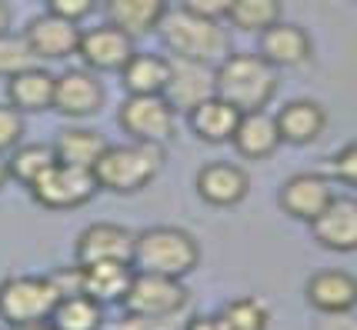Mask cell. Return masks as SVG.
Segmentation results:
<instances>
[{"label":"cell","mask_w":357,"mask_h":330,"mask_svg":"<svg viewBox=\"0 0 357 330\" xmlns=\"http://www.w3.org/2000/svg\"><path fill=\"white\" fill-rule=\"evenodd\" d=\"M160 44L167 47L171 57H184V61H204L218 67L224 57H231V33L220 27V20L190 14L184 7L167 10V17L160 20Z\"/></svg>","instance_id":"1"},{"label":"cell","mask_w":357,"mask_h":330,"mask_svg":"<svg viewBox=\"0 0 357 330\" xmlns=\"http://www.w3.org/2000/svg\"><path fill=\"white\" fill-rule=\"evenodd\" d=\"M278 94V67L261 54H231L218 63V97L250 113L264 110Z\"/></svg>","instance_id":"2"},{"label":"cell","mask_w":357,"mask_h":330,"mask_svg":"<svg viewBox=\"0 0 357 330\" xmlns=\"http://www.w3.org/2000/svg\"><path fill=\"white\" fill-rule=\"evenodd\" d=\"M201 264V247L194 234L181 227H147L137 234L134 244V270L137 274H160L184 281Z\"/></svg>","instance_id":"3"},{"label":"cell","mask_w":357,"mask_h":330,"mask_svg":"<svg viewBox=\"0 0 357 330\" xmlns=\"http://www.w3.org/2000/svg\"><path fill=\"white\" fill-rule=\"evenodd\" d=\"M164 167V147L160 143H117L107 147L104 157L97 160L93 177L97 187L107 194H140L144 187L154 184V177Z\"/></svg>","instance_id":"4"},{"label":"cell","mask_w":357,"mask_h":330,"mask_svg":"<svg viewBox=\"0 0 357 330\" xmlns=\"http://www.w3.org/2000/svg\"><path fill=\"white\" fill-rule=\"evenodd\" d=\"M57 300H61V294L50 277L17 274V277H7L0 283V320L10 330L37 324V320H50Z\"/></svg>","instance_id":"5"},{"label":"cell","mask_w":357,"mask_h":330,"mask_svg":"<svg viewBox=\"0 0 357 330\" xmlns=\"http://www.w3.org/2000/svg\"><path fill=\"white\" fill-rule=\"evenodd\" d=\"M117 124L130 141L164 147L174 137L177 110L167 104L164 94H127V100L117 110Z\"/></svg>","instance_id":"6"},{"label":"cell","mask_w":357,"mask_h":330,"mask_svg":"<svg viewBox=\"0 0 357 330\" xmlns=\"http://www.w3.org/2000/svg\"><path fill=\"white\" fill-rule=\"evenodd\" d=\"M97 177L93 171L84 167H70V164H54L50 171L31 187V197L44 210H77V207L91 204L97 197Z\"/></svg>","instance_id":"7"},{"label":"cell","mask_w":357,"mask_h":330,"mask_svg":"<svg viewBox=\"0 0 357 330\" xmlns=\"http://www.w3.org/2000/svg\"><path fill=\"white\" fill-rule=\"evenodd\" d=\"M127 314H147V317H171L184 314L190 307V290L184 281L160 277V274H134V283L124 297Z\"/></svg>","instance_id":"8"},{"label":"cell","mask_w":357,"mask_h":330,"mask_svg":"<svg viewBox=\"0 0 357 330\" xmlns=\"http://www.w3.org/2000/svg\"><path fill=\"white\" fill-rule=\"evenodd\" d=\"M164 97L177 113H190L197 104L218 97V67L204 61L171 57V80H167Z\"/></svg>","instance_id":"9"},{"label":"cell","mask_w":357,"mask_h":330,"mask_svg":"<svg viewBox=\"0 0 357 330\" xmlns=\"http://www.w3.org/2000/svg\"><path fill=\"white\" fill-rule=\"evenodd\" d=\"M134 54H137L134 37L124 33L121 27H114V24H100V27H91V31L80 33L77 57L93 74H121Z\"/></svg>","instance_id":"10"},{"label":"cell","mask_w":357,"mask_h":330,"mask_svg":"<svg viewBox=\"0 0 357 330\" xmlns=\"http://www.w3.org/2000/svg\"><path fill=\"white\" fill-rule=\"evenodd\" d=\"M134 244H137V234L130 227L100 220V223H91L77 234L74 257H77V264H104V260L134 264Z\"/></svg>","instance_id":"11"},{"label":"cell","mask_w":357,"mask_h":330,"mask_svg":"<svg viewBox=\"0 0 357 330\" xmlns=\"http://www.w3.org/2000/svg\"><path fill=\"white\" fill-rule=\"evenodd\" d=\"M80 27L74 20H63L57 14H37L24 27V40H27V47L37 61H67V57H74L80 47Z\"/></svg>","instance_id":"12"},{"label":"cell","mask_w":357,"mask_h":330,"mask_svg":"<svg viewBox=\"0 0 357 330\" xmlns=\"http://www.w3.org/2000/svg\"><path fill=\"white\" fill-rule=\"evenodd\" d=\"M107 100V91L100 77L87 70V67H77V70H63L57 77V87H54V110L63 113V117H74V120H84V117H93L100 113Z\"/></svg>","instance_id":"13"},{"label":"cell","mask_w":357,"mask_h":330,"mask_svg":"<svg viewBox=\"0 0 357 330\" xmlns=\"http://www.w3.org/2000/svg\"><path fill=\"white\" fill-rule=\"evenodd\" d=\"M334 201V187L324 173H294L278 190V204L287 217L314 223L324 214V207Z\"/></svg>","instance_id":"14"},{"label":"cell","mask_w":357,"mask_h":330,"mask_svg":"<svg viewBox=\"0 0 357 330\" xmlns=\"http://www.w3.org/2000/svg\"><path fill=\"white\" fill-rule=\"evenodd\" d=\"M197 197L211 207H237L250 190V177L244 167L227 164V160H214V164H204L197 171Z\"/></svg>","instance_id":"15"},{"label":"cell","mask_w":357,"mask_h":330,"mask_svg":"<svg viewBox=\"0 0 357 330\" xmlns=\"http://www.w3.org/2000/svg\"><path fill=\"white\" fill-rule=\"evenodd\" d=\"M314 240L334 253L357 251V201L354 197H334L324 207V214L311 223Z\"/></svg>","instance_id":"16"},{"label":"cell","mask_w":357,"mask_h":330,"mask_svg":"<svg viewBox=\"0 0 357 330\" xmlns=\"http://www.w3.org/2000/svg\"><path fill=\"white\" fill-rule=\"evenodd\" d=\"M304 297L317 314H351L357 307V277L347 270H317L304 287Z\"/></svg>","instance_id":"17"},{"label":"cell","mask_w":357,"mask_h":330,"mask_svg":"<svg viewBox=\"0 0 357 330\" xmlns=\"http://www.w3.org/2000/svg\"><path fill=\"white\" fill-rule=\"evenodd\" d=\"M257 54H261L267 63H274L278 70L280 67H301V63L311 61V54H314L311 33L304 31V27H297V24L278 20L274 27H267V31L261 33Z\"/></svg>","instance_id":"18"},{"label":"cell","mask_w":357,"mask_h":330,"mask_svg":"<svg viewBox=\"0 0 357 330\" xmlns=\"http://www.w3.org/2000/svg\"><path fill=\"white\" fill-rule=\"evenodd\" d=\"M107 24L121 27L124 33H130L134 40L157 33L160 20L171 10V0H100Z\"/></svg>","instance_id":"19"},{"label":"cell","mask_w":357,"mask_h":330,"mask_svg":"<svg viewBox=\"0 0 357 330\" xmlns=\"http://www.w3.org/2000/svg\"><path fill=\"white\" fill-rule=\"evenodd\" d=\"M241 110L227 104L224 97H211L187 113V127L194 130V137L204 143H231L234 134H237V124H241Z\"/></svg>","instance_id":"20"},{"label":"cell","mask_w":357,"mask_h":330,"mask_svg":"<svg viewBox=\"0 0 357 330\" xmlns=\"http://www.w3.org/2000/svg\"><path fill=\"white\" fill-rule=\"evenodd\" d=\"M134 264L124 260H104V264H80V281H84V294L100 300L104 307L110 304H124L127 290L134 283Z\"/></svg>","instance_id":"21"},{"label":"cell","mask_w":357,"mask_h":330,"mask_svg":"<svg viewBox=\"0 0 357 330\" xmlns=\"http://www.w3.org/2000/svg\"><path fill=\"white\" fill-rule=\"evenodd\" d=\"M234 150L248 160H267L271 154H278L280 141V127L278 117L267 113V110H250L241 117L237 124V134H234Z\"/></svg>","instance_id":"22"},{"label":"cell","mask_w":357,"mask_h":330,"mask_svg":"<svg viewBox=\"0 0 357 330\" xmlns=\"http://www.w3.org/2000/svg\"><path fill=\"white\" fill-rule=\"evenodd\" d=\"M280 127V141L294 143V147H307V143L321 141L327 130V110L317 100H291L274 113Z\"/></svg>","instance_id":"23"},{"label":"cell","mask_w":357,"mask_h":330,"mask_svg":"<svg viewBox=\"0 0 357 330\" xmlns=\"http://www.w3.org/2000/svg\"><path fill=\"white\" fill-rule=\"evenodd\" d=\"M54 87L57 77L44 67H27L7 80V104L20 113H44L54 110Z\"/></svg>","instance_id":"24"},{"label":"cell","mask_w":357,"mask_h":330,"mask_svg":"<svg viewBox=\"0 0 357 330\" xmlns=\"http://www.w3.org/2000/svg\"><path fill=\"white\" fill-rule=\"evenodd\" d=\"M107 147L110 143L104 141V134L91 130V127H63L57 134V141H54L57 160L70 164V167H84V171H93Z\"/></svg>","instance_id":"25"},{"label":"cell","mask_w":357,"mask_h":330,"mask_svg":"<svg viewBox=\"0 0 357 330\" xmlns=\"http://www.w3.org/2000/svg\"><path fill=\"white\" fill-rule=\"evenodd\" d=\"M171 80V57L137 50L121 70V84L127 94H164Z\"/></svg>","instance_id":"26"},{"label":"cell","mask_w":357,"mask_h":330,"mask_svg":"<svg viewBox=\"0 0 357 330\" xmlns=\"http://www.w3.org/2000/svg\"><path fill=\"white\" fill-rule=\"evenodd\" d=\"M50 324L57 330H104V304L100 300L87 297V294H70V297H61L54 314H50Z\"/></svg>","instance_id":"27"},{"label":"cell","mask_w":357,"mask_h":330,"mask_svg":"<svg viewBox=\"0 0 357 330\" xmlns=\"http://www.w3.org/2000/svg\"><path fill=\"white\" fill-rule=\"evenodd\" d=\"M7 164H10V180L31 190L57 164V150H54V143H17Z\"/></svg>","instance_id":"28"},{"label":"cell","mask_w":357,"mask_h":330,"mask_svg":"<svg viewBox=\"0 0 357 330\" xmlns=\"http://www.w3.org/2000/svg\"><path fill=\"white\" fill-rule=\"evenodd\" d=\"M227 20L244 33H264L280 20V0H234Z\"/></svg>","instance_id":"29"},{"label":"cell","mask_w":357,"mask_h":330,"mask_svg":"<svg viewBox=\"0 0 357 330\" xmlns=\"http://www.w3.org/2000/svg\"><path fill=\"white\" fill-rule=\"evenodd\" d=\"M220 320L227 330H267L271 324V311L264 300L257 297H234L224 304Z\"/></svg>","instance_id":"30"},{"label":"cell","mask_w":357,"mask_h":330,"mask_svg":"<svg viewBox=\"0 0 357 330\" xmlns=\"http://www.w3.org/2000/svg\"><path fill=\"white\" fill-rule=\"evenodd\" d=\"M33 61H37V57L31 54V47H27V40H24V37L0 33V77L10 80L14 74L33 67Z\"/></svg>","instance_id":"31"},{"label":"cell","mask_w":357,"mask_h":330,"mask_svg":"<svg viewBox=\"0 0 357 330\" xmlns=\"http://www.w3.org/2000/svg\"><path fill=\"white\" fill-rule=\"evenodd\" d=\"M187 311L184 314H171V317H147V314H127L121 320H114L110 330H184L187 327Z\"/></svg>","instance_id":"32"},{"label":"cell","mask_w":357,"mask_h":330,"mask_svg":"<svg viewBox=\"0 0 357 330\" xmlns=\"http://www.w3.org/2000/svg\"><path fill=\"white\" fill-rule=\"evenodd\" d=\"M24 141V113L10 104H0V154H10Z\"/></svg>","instance_id":"33"},{"label":"cell","mask_w":357,"mask_h":330,"mask_svg":"<svg viewBox=\"0 0 357 330\" xmlns=\"http://www.w3.org/2000/svg\"><path fill=\"white\" fill-rule=\"evenodd\" d=\"M331 173L347 187H357V141H351L331 157Z\"/></svg>","instance_id":"34"},{"label":"cell","mask_w":357,"mask_h":330,"mask_svg":"<svg viewBox=\"0 0 357 330\" xmlns=\"http://www.w3.org/2000/svg\"><path fill=\"white\" fill-rule=\"evenodd\" d=\"M97 3H100V0H47V10L63 17V20L80 24L84 17H91L93 10H97Z\"/></svg>","instance_id":"35"},{"label":"cell","mask_w":357,"mask_h":330,"mask_svg":"<svg viewBox=\"0 0 357 330\" xmlns=\"http://www.w3.org/2000/svg\"><path fill=\"white\" fill-rule=\"evenodd\" d=\"M181 7L190 10V14L211 17V20H227V17H231L234 0H181Z\"/></svg>","instance_id":"36"},{"label":"cell","mask_w":357,"mask_h":330,"mask_svg":"<svg viewBox=\"0 0 357 330\" xmlns=\"http://www.w3.org/2000/svg\"><path fill=\"white\" fill-rule=\"evenodd\" d=\"M314 330H357V317L354 311L351 314H321Z\"/></svg>","instance_id":"37"},{"label":"cell","mask_w":357,"mask_h":330,"mask_svg":"<svg viewBox=\"0 0 357 330\" xmlns=\"http://www.w3.org/2000/svg\"><path fill=\"white\" fill-rule=\"evenodd\" d=\"M184 330H227V327H224L220 314H218V317H204V314H197V317H190V320H187V327H184Z\"/></svg>","instance_id":"38"},{"label":"cell","mask_w":357,"mask_h":330,"mask_svg":"<svg viewBox=\"0 0 357 330\" xmlns=\"http://www.w3.org/2000/svg\"><path fill=\"white\" fill-rule=\"evenodd\" d=\"M0 33H10V7L0 0Z\"/></svg>","instance_id":"39"},{"label":"cell","mask_w":357,"mask_h":330,"mask_svg":"<svg viewBox=\"0 0 357 330\" xmlns=\"http://www.w3.org/2000/svg\"><path fill=\"white\" fill-rule=\"evenodd\" d=\"M7 180H10V164H7V157L0 154V190L7 187Z\"/></svg>","instance_id":"40"},{"label":"cell","mask_w":357,"mask_h":330,"mask_svg":"<svg viewBox=\"0 0 357 330\" xmlns=\"http://www.w3.org/2000/svg\"><path fill=\"white\" fill-rule=\"evenodd\" d=\"M17 330H57L50 320H37V324H27V327H17Z\"/></svg>","instance_id":"41"}]
</instances>
